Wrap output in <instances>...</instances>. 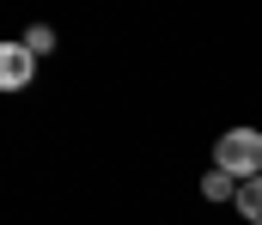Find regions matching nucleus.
<instances>
[{
	"label": "nucleus",
	"instance_id": "obj_3",
	"mask_svg": "<svg viewBox=\"0 0 262 225\" xmlns=\"http://www.w3.org/2000/svg\"><path fill=\"white\" fill-rule=\"evenodd\" d=\"M238 213L250 225H262V177H250V183H238Z\"/></svg>",
	"mask_w": 262,
	"mask_h": 225
},
{
	"label": "nucleus",
	"instance_id": "obj_4",
	"mask_svg": "<svg viewBox=\"0 0 262 225\" xmlns=\"http://www.w3.org/2000/svg\"><path fill=\"white\" fill-rule=\"evenodd\" d=\"M201 195H207V201H238V177L207 170V177H201Z\"/></svg>",
	"mask_w": 262,
	"mask_h": 225
},
{
	"label": "nucleus",
	"instance_id": "obj_5",
	"mask_svg": "<svg viewBox=\"0 0 262 225\" xmlns=\"http://www.w3.org/2000/svg\"><path fill=\"white\" fill-rule=\"evenodd\" d=\"M25 49H31V55L43 61V55L55 49V31H49V24H31V31H25Z\"/></svg>",
	"mask_w": 262,
	"mask_h": 225
},
{
	"label": "nucleus",
	"instance_id": "obj_2",
	"mask_svg": "<svg viewBox=\"0 0 262 225\" xmlns=\"http://www.w3.org/2000/svg\"><path fill=\"white\" fill-rule=\"evenodd\" d=\"M37 73V55L25 43H0V91H25Z\"/></svg>",
	"mask_w": 262,
	"mask_h": 225
},
{
	"label": "nucleus",
	"instance_id": "obj_1",
	"mask_svg": "<svg viewBox=\"0 0 262 225\" xmlns=\"http://www.w3.org/2000/svg\"><path fill=\"white\" fill-rule=\"evenodd\" d=\"M213 170H226L238 183L262 177V128H226L213 140Z\"/></svg>",
	"mask_w": 262,
	"mask_h": 225
}]
</instances>
